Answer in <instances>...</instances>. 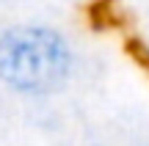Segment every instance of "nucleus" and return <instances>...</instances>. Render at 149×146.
<instances>
[{
    "label": "nucleus",
    "instance_id": "f257e3e1",
    "mask_svg": "<svg viewBox=\"0 0 149 146\" xmlns=\"http://www.w3.org/2000/svg\"><path fill=\"white\" fill-rule=\"evenodd\" d=\"M74 72V50L53 25L22 22L0 30V86L17 97H53Z\"/></svg>",
    "mask_w": 149,
    "mask_h": 146
}]
</instances>
